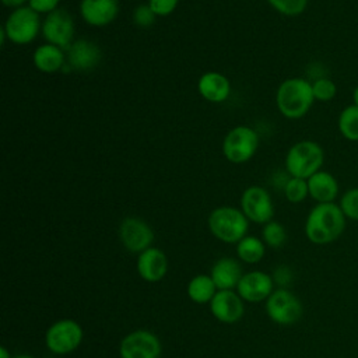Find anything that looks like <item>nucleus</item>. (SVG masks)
Returning <instances> with one entry per match:
<instances>
[{
	"instance_id": "f257e3e1",
	"label": "nucleus",
	"mask_w": 358,
	"mask_h": 358,
	"mask_svg": "<svg viewBox=\"0 0 358 358\" xmlns=\"http://www.w3.org/2000/svg\"><path fill=\"white\" fill-rule=\"evenodd\" d=\"M347 218L337 203H316L306 215L305 235L315 245L337 241L345 229Z\"/></svg>"
},
{
	"instance_id": "f03ea898",
	"label": "nucleus",
	"mask_w": 358,
	"mask_h": 358,
	"mask_svg": "<svg viewBox=\"0 0 358 358\" xmlns=\"http://www.w3.org/2000/svg\"><path fill=\"white\" fill-rule=\"evenodd\" d=\"M315 102L312 83L302 77L284 80L275 92V105L280 113L287 119H301Z\"/></svg>"
},
{
	"instance_id": "7ed1b4c3",
	"label": "nucleus",
	"mask_w": 358,
	"mask_h": 358,
	"mask_svg": "<svg viewBox=\"0 0 358 358\" xmlns=\"http://www.w3.org/2000/svg\"><path fill=\"white\" fill-rule=\"evenodd\" d=\"M207 225L215 239L224 243L236 245L243 236L248 235L249 220L241 208L221 206L210 213Z\"/></svg>"
},
{
	"instance_id": "20e7f679",
	"label": "nucleus",
	"mask_w": 358,
	"mask_h": 358,
	"mask_svg": "<svg viewBox=\"0 0 358 358\" xmlns=\"http://www.w3.org/2000/svg\"><path fill=\"white\" fill-rule=\"evenodd\" d=\"M324 162L322 145L313 140H301L289 147L285 154V171L289 176L309 179L319 172Z\"/></svg>"
},
{
	"instance_id": "39448f33",
	"label": "nucleus",
	"mask_w": 358,
	"mask_h": 358,
	"mask_svg": "<svg viewBox=\"0 0 358 358\" xmlns=\"http://www.w3.org/2000/svg\"><path fill=\"white\" fill-rule=\"evenodd\" d=\"M84 338L81 324L74 319H59L45 331V345L55 355H67L76 351Z\"/></svg>"
},
{
	"instance_id": "423d86ee",
	"label": "nucleus",
	"mask_w": 358,
	"mask_h": 358,
	"mask_svg": "<svg viewBox=\"0 0 358 358\" xmlns=\"http://www.w3.org/2000/svg\"><path fill=\"white\" fill-rule=\"evenodd\" d=\"M1 28L10 42L15 45H28L36 38L39 31H42V24L36 11L29 6H22L14 8L8 14Z\"/></svg>"
},
{
	"instance_id": "0eeeda50",
	"label": "nucleus",
	"mask_w": 358,
	"mask_h": 358,
	"mask_svg": "<svg viewBox=\"0 0 358 358\" xmlns=\"http://www.w3.org/2000/svg\"><path fill=\"white\" fill-rule=\"evenodd\" d=\"M267 317L280 326L296 323L303 313L301 299L288 288H277L264 302Z\"/></svg>"
},
{
	"instance_id": "6e6552de",
	"label": "nucleus",
	"mask_w": 358,
	"mask_h": 358,
	"mask_svg": "<svg viewBox=\"0 0 358 358\" xmlns=\"http://www.w3.org/2000/svg\"><path fill=\"white\" fill-rule=\"evenodd\" d=\"M259 147V134L249 126L231 129L222 143V152L229 162L243 164L249 161Z\"/></svg>"
},
{
	"instance_id": "1a4fd4ad",
	"label": "nucleus",
	"mask_w": 358,
	"mask_h": 358,
	"mask_svg": "<svg viewBox=\"0 0 358 358\" xmlns=\"http://www.w3.org/2000/svg\"><path fill=\"white\" fill-rule=\"evenodd\" d=\"M117 352L119 358H159L162 344L154 331L137 329L123 336Z\"/></svg>"
},
{
	"instance_id": "9d476101",
	"label": "nucleus",
	"mask_w": 358,
	"mask_h": 358,
	"mask_svg": "<svg viewBox=\"0 0 358 358\" xmlns=\"http://www.w3.org/2000/svg\"><path fill=\"white\" fill-rule=\"evenodd\" d=\"M119 241L130 253H141L152 246L154 231L144 220L138 217H126L119 224Z\"/></svg>"
},
{
	"instance_id": "9b49d317",
	"label": "nucleus",
	"mask_w": 358,
	"mask_h": 358,
	"mask_svg": "<svg viewBox=\"0 0 358 358\" xmlns=\"http://www.w3.org/2000/svg\"><path fill=\"white\" fill-rule=\"evenodd\" d=\"M241 210L249 222L264 225L273 220L274 204L270 193L262 186H249L241 196Z\"/></svg>"
},
{
	"instance_id": "f8f14e48",
	"label": "nucleus",
	"mask_w": 358,
	"mask_h": 358,
	"mask_svg": "<svg viewBox=\"0 0 358 358\" xmlns=\"http://www.w3.org/2000/svg\"><path fill=\"white\" fill-rule=\"evenodd\" d=\"M42 35L48 43L67 50L74 42V20L71 14L63 8L48 14L42 22Z\"/></svg>"
},
{
	"instance_id": "ddd939ff",
	"label": "nucleus",
	"mask_w": 358,
	"mask_h": 358,
	"mask_svg": "<svg viewBox=\"0 0 358 358\" xmlns=\"http://www.w3.org/2000/svg\"><path fill=\"white\" fill-rule=\"evenodd\" d=\"M274 280L271 274L262 270H250L243 273L235 291L246 303L266 302L274 291Z\"/></svg>"
},
{
	"instance_id": "4468645a",
	"label": "nucleus",
	"mask_w": 358,
	"mask_h": 358,
	"mask_svg": "<svg viewBox=\"0 0 358 358\" xmlns=\"http://www.w3.org/2000/svg\"><path fill=\"white\" fill-rule=\"evenodd\" d=\"M245 303L235 289H218L208 308L215 320L224 324H234L243 317Z\"/></svg>"
},
{
	"instance_id": "2eb2a0df",
	"label": "nucleus",
	"mask_w": 358,
	"mask_h": 358,
	"mask_svg": "<svg viewBox=\"0 0 358 358\" xmlns=\"http://www.w3.org/2000/svg\"><path fill=\"white\" fill-rule=\"evenodd\" d=\"M169 262L164 250L157 246H151L137 255L136 270L141 280L145 282H158L168 273Z\"/></svg>"
},
{
	"instance_id": "dca6fc26",
	"label": "nucleus",
	"mask_w": 358,
	"mask_h": 358,
	"mask_svg": "<svg viewBox=\"0 0 358 358\" xmlns=\"http://www.w3.org/2000/svg\"><path fill=\"white\" fill-rule=\"evenodd\" d=\"M80 14L92 27H105L119 14L117 0H81Z\"/></svg>"
},
{
	"instance_id": "f3484780",
	"label": "nucleus",
	"mask_w": 358,
	"mask_h": 358,
	"mask_svg": "<svg viewBox=\"0 0 358 358\" xmlns=\"http://www.w3.org/2000/svg\"><path fill=\"white\" fill-rule=\"evenodd\" d=\"M102 53L96 43L87 39L74 41L67 49V60L71 69L78 71H88L98 66Z\"/></svg>"
},
{
	"instance_id": "a211bd4d",
	"label": "nucleus",
	"mask_w": 358,
	"mask_h": 358,
	"mask_svg": "<svg viewBox=\"0 0 358 358\" xmlns=\"http://www.w3.org/2000/svg\"><path fill=\"white\" fill-rule=\"evenodd\" d=\"M208 274L218 289H235L243 271L238 259L225 256L213 263Z\"/></svg>"
},
{
	"instance_id": "6ab92c4d",
	"label": "nucleus",
	"mask_w": 358,
	"mask_h": 358,
	"mask_svg": "<svg viewBox=\"0 0 358 358\" xmlns=\"http://www.w3.org/2000/svg\"><path fill=\"white\" fill-rule=\"evenodd\" d=\"M306 180L310 199L316 203H336L340 196V185L333 173L320 169Z\"/></svg>"
},
{
	"instance_id": "aec40b11",
	"label": "nucleus",
	"mask_w": 358,
	"mask_h": 358,
	"mask_svg": "<svg viewBox=\"0 0 358 358\" xmlns=\"http://www.w3.org/2000/svg\"><path fill=\"white\" fill-rule=\"evenodd\" d=\"M197 90L204 99L220 103L229 96L231 83L224 74L218 71H207L199 78Z\"/></svg>"
},
{
	"instance_id": "412c9836",
	"label": "nucleus",
	"mask_w": 358,
	"mask_h": 358,
	"mask_svg": "<svg viewBox=\"0 0 358 358\" xmlns=\"http://www.w3.org/2000/svg\"><path fill=\"white\" fill-rule=\"evenodd\" d=\"M63 50L64 49L48 42L38 46L32 55L34 66L39 71L48 73V74L62 70L66 63V55Z\"/></svg>"
},
{
	"instance_id": "4be33fe9",
	"label": "nucleus",
	"mask_w": 358,
	"mask_h": 358,
	"mask_svg": "<svg viewBox=\"0 0 358 358\" xmlns=\"http://www.w3.org/2000/svg\"><path fill=\"white\" fill-rule=\"evenodd\" d=\"M217 291L218 288L215 287L210 274H196L186 285L189 299L197 305H208Z\"/></svg>"
},
{
	"instance_id": "5701e85b",
	"label": "nucleus",
	"mask_w": 358,
	"mask_h": 358,
	"mask_svg": "<svg viewBox=\"0 0 358 358\" xmlns=\"http://www.w3.org/2000/svg\"><path fill=\"white\" fill-rule=\"evenodd\" d=\"M266 248L267 246L262 238H257L255 235H246L235 245V252L239 262L246 264H256L263 260L266 255Z\"/></svg>"
},
{
	"instance_id": "b1692460",
	"label": "nucleus",
	"mask_w": 358,
	"mask_h": 358,
	"mask_svg": "<svg viewBox=\"0 0 358 358\" xmlns=\"http://www.w3.org/2000/svg\"><path fill=\"white\" fill-rule=\"evenodd\" d=\"M337 129L343 138L351 143H358V106L350 103L340 110Z\"/></svg>"
},
{
	"instance_id": "393cba45",
	"label": "nucleus",
	"mask_w": 358,
	"mask_h": 358,
	"mask_svg": "<svg viewBox=\"0 0 358 358\" xmlns=\"http://www.w3.org/2000/svg\"><path fill=\"white\" fill-rule=\"evenodd\" d=\"M262 239H263V242L266 243L267 248L278 249L287 241V231H285L282 224H280L278 221L271 220L270 222L263 225Z\"/></svg>"
},
{
	"instance_id": "a878e982",
	"label": "nucleus",
	"mask_w": 358,
	"mask_h": 358,
	"mask_svg": "<svg viewBox=\"0 0 358 358\" xmlns=\"http://www.w3.org/2000/svg\"><path fill=\"white\" fill-rule=\"evenodd\" d=\"M284 196L289 203L298 204L302 203L309 196L308 189V180L302 178H294L289 176L285 186H284Z\"/></svg>"
},
{
	"instance_id": "bb28decb",
	"label": "nucleus",
	"mask_w": 358,
	"mask_h": 358,
	"mask_svg": "<svg viewBox=\"0 0 358 358\" xmlns=\"http://www.w3.org/2000/svg\"><path fill=\"white\" fill-rule=\"evenodd\" d=\"M312 83V91L315 101L330 102L337 95V84L329 77H317Z\"/></svg>"
},
{
	"instance_id": "cd10ccee",
	"label": "nucleus",
	"mask_w": 358,
	"mask_h": 358,
	"mask_svg": "<svg viewBox=\"0 0 358 358\" xmlns=\"http://www.w3.org/2000/svg\"><path fill=\"white\" fill-rule=\"evenodd\" d=\"M347 220L358 221V186L347 189L337 203Z\"/></svg>"
},
{
	"instance_id": "c85d7f7f",
	"label": "nucleus",
	"mask_w": 358,
	"mask_h": 358,
	"mask_svg": "<svg viewBox=\"0 0 358 358\" xmlns=\"http://www.w3.org/2000/svg\"><path fill=\"white\" fill-rule=\"evenodd\" d=\"M267 1L275 11L288 17H295L302 14L306 10L309 3V0H267Z\"/></svg>"
},
{
	"instance_id": "c756f323",
	"label": "nucleus",
	"mask_w": 358,
	"mask_h": 358,
	"mask_svg": "<svg viewBox=\"0 0 358 358\" xmlns=\"http://www.w3.org/2000/svg\"><path fill=\"white\" fill-rule=\"evenodd\" d=\"M155 13L148 4H140L133 11V21L140 28H148L155 21Z\"/></svg>"
},
{
	"instance_id": "7c9ffc66",
	"label": "nucleus",
	"mask_w": 358,
	"mask_h": 358,
	"mask_svg": "<svg viewBox=\"0 0 358 358\" xmlns=\"http://www.w3.org/2000/svg\"><path fill=\"white\" fill-rule=\"evenodd\" d=\"M179 4V0H148V6L158 17H166L172 14Z\"/></svg>"
},
{
	"instance_id": "2f4dec72",
	"label": "nucleus",
	"mask_w": 358,
	"mask_h": 358,
	"mask_svg": "<svg viewBox=\"0 0 358 358\" xmlns=\"http://www.w3.org/2000/svg\"><path fill=\"white\" fill-rule=\"evenodd\" d=\"M271 277L274 280V284L278 285V288H287L291 284L294 274H292V270L288 266L281 264V266L275 267Z\"/></svg>"
},
{
	"instance_id": "473e14b6",
	"label": "nucleus",
	"mask_w": 358,
	"mask_h": 358,
	"mask_svg": "<svg viewBox=\"0 0 358 358\" xmlns=\"http://www.w3.org/2000/svg\"><path fill=\"white\" fill-rule=\"evenodd\" d=\"M60 0H28V6L38 14H50L57 10Z\"/></svg>"
},
{
	"instance_id": "72a5a7b5",
	"label": "nucleus",
	"mask_w": 358,
	"mask_h": 358,
	"mask_svg": "<svg viewBox=\"0 0 358 358\" xmlns=\"http://www.w3.org/2000/svg\"><path fill=\"white\" fill-rule=\"evenodd\" d=\"M28 1V0H1V3L7 7H11V8H18V7H22V4Z\"/></svg>"
},
{
	"instance_id": "f704fd0d",
	"label": "nucleus",
	"mask_w": 358,
	"mask_h": 358,
	"mask_svg": "<svg viewBox=\"0 0 358 358\" xmlns=\"http://www.w3.org/2000/svg\"><path fill=\"white\" fill-rule=\"evenodd\" d=\"M14 355H11V352L7 350V347L1 345L0 347V358H13Z\"/></svg>"
},
{
	"instance_id": "c9c22d12",
	"label": "nucleus",
	"mask_w": 358,
	"mask_h": 358,
	"mask_svg": "<svg viewBox=\"0 0 358 358\" xmlns=\"http://www.w3.org/2000/svg\"><path fill=\"white\" fill-rule=\"evenodd\" d=\"M351 99H352V105L358 106V84L354 87L352 94H351Z\"/></svg>"
},
{
	"instance_id": "e433bc0d",
	"label": "nucleus",
	"mask_w": 358,
	"mask_h": 358,
	"mask_svg": "<svg viewBox=\"0 0 358 358\" xmlns=\"http://www.w3.org/2000/svg\"><path fill=\"white\" fill-rule=\"evenodd\" d=\"M13 358H35V357L31 355V354H17Z\"/></svg>"
}]
</instances>
